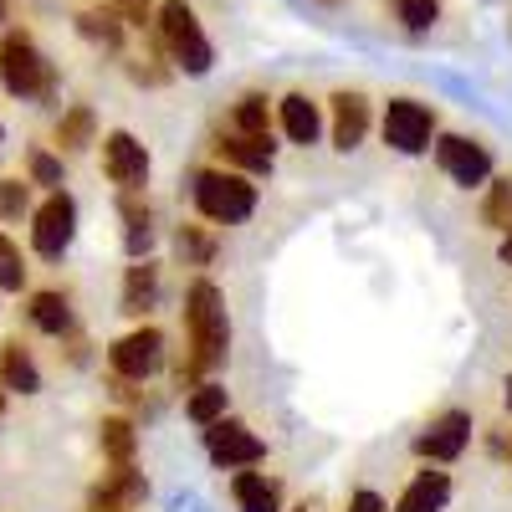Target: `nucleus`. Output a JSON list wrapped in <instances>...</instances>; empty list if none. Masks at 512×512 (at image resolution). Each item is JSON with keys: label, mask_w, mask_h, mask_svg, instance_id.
Instances as JSON below:
<instances>
[{"label": "nucleus", "mask_w": 512, "mask_h": 512, "mask_svg": "<svg viewBox=\"0 0 512 512\" xmlns=\"http://www.w3.org/2000/svg\"><path fill=\"white\" fill-rule=\"evenodd\" d=\"M185 333H190V364L195 369H210L226 359V344H231V323H226V297L216 282H195L185 292Z\"/></svg>", "instance_id": "obj_1"}, {"label": "nucleus", "mask_w": 512, "mask_h": 512, "mask_svg": "<svg viewBox=\"0 0 512 512\" xmlns=\"http://www.w3.org/2000/svg\"><path fill=\"white\" fill-rule=\"evenodd\" d=\"M195 205H200L205 221L236 226L256 210V185H246V175H231V169H200L195 175Z\"/></svg>", "instance_id": "obj_2"}, {"label": "nucleus", "mask_w": 512, "mask_h": 512, "mask_svg": "<svg viewBox=\"0 0 512 512\" xmlns=\"http://www.w3.org/2000/svg\"><path fill=\"white\" fill-rule=\"evenodd\" d=\"M0 82H6V93L16 98H52L57 77H52V62L36 52L31 36H6L0 41Z\"/></svg>", "instance_id": "obj_3"}, {"label": "nucleus", "mask_w": 512, "mask_h": 512, "mask_svg": "<svg viewBox=\"0 0 512 512\" xmlns=\"http://www.w3.org/2000/svg\"><path fill=\"white\" fill-rule=\"evenodd\" d=\"M159 31H164V47H169V57H175L190 77H205L210 72V41H205V31H200V21H195V11L185 6V0H164L159 6Z\"/></svg>", "instance_id": "obj_4"}, {"label": "nucleus", "mask_w": 512, "mask_h": 512, "mask_svg": "<svg viewBox=\"0 0 512 512\" xmlns=\"http://www.w3.org/2000/svg\"><path fill=\"white\" fill-rule=\"evenodd\" d=\"M431 108L415 103V98H395L390 108H384V144L400 149V154H420V149H431Z\"/></svg>", "instance_id": "obj_5"}, {"label": "nucleus", "mask_w": 512, "mask_h": 512, "mask_svg": "<svg viewBox=\"0 0 512 512\" xmlns=\"http://www.w3.org/2000/svg\"><path fill=\"white\" fill-rule=\"evenodd\" d=\"M108 364H113L118 379H149V374L164 364V333H159V328L123 333L118 344L108 349Z\"/></svg>", "instance_id": "obj_6"}, {"label": "nucleus", "mask_w": 512, "mask_h": 512, "mask_svg": "<svg viewBox=\"0 0 512 512\" xmlns=\"http://www.w3.org/2000/svg\"><path fill=\"white\" fill-rule=\"evenodd\" d=\"M72 236H77V205H72V195H52L47 205L36 210V226H31V246L47 256V262H57V256L72 246Z\"/></svg>", "instance_id": "obj_7"}, {"label": "nucleus", "mask_w": 512, "mask_h": 512, "mask_svg": "<svg viewBox=\"0 0 512 512\" xmlns=\"http://www.w3.org/2000/svg\"><path fill=\"white\" fill-rule=\"evenodd\" d=\"M436 164L446 169L456 185H482V180L492 175V154H487L477 139H466V134L436 139Z\"/></svg>", "instance_id": "obj_8"}, {"label": "nucleus", "mask_w": 512, "mask_h": 512, "mask_svg": "<svg viewBox=\"0 0 512 512\" xmlns=\"http://www.w3.org/2000/svg\"><path fill=\"white\" fill-rule=\"evenodd\" d=\"M103 169H108V180L118 185V190H128L134 195L144 180H149V154H144V144L134 139V134H108L103 139Z\"/></svg>", "instance_id": "obj_9"}, {"label": "nucleus", "mask_w": 512, "mask_h": 512, "mask_svg": "<svg viewBox=\"0 0 512 512\" xmlns=\"http://www.w3.org/2000/svg\"><path fill=\"white\" fill-rule=\"evenodd\" d=\"M205 451L216 466H251V461H262L267 446L256 441L241 420H216V425H205Z\"/></svg>", "instance_id": "obj_10"}, {"label": "nucleus", "mask_w": 512, "mask_h": 512, "mask_svg": "<svg viewBox=\"0 0 512 512\" xmlns=\"http://www.w3.org/2000/svg\"><path fill=\"white\" fill-rule=\"evenodd\" d=\"M466 441H472V415H461V410H446L441 420H431V431L415 436V451L425 461H456L466 451Z\"/></svg>", "instance_id": "obj_11"}, {"label": "nucleus", "mask_w": 512, "mask_h": 512, "mask_svg": "<svg viewBox=\"0 0 512 512\" xmlns=\"http://www.w3.org/2000/svg\"><path fill=\"white\" fill-rule=\"evenodd\" d=\"M144 477L134 472V466H113V472L98 482V492H93V502H88V512H134L139 502H144Z\"/></svg>", "instance_id": "obj_12"}, {"label": "nucleus", "mask_w": 512, "mask_h": 512, "mask_svg": "<svg viewBox=\"0 0 512 512\" xmlns=\"http://www.w3.org/2000/svg\"><path fill=\"white\" fill-rule=\"evenodd\" d=\"M364 134H369V103L359 93H338L333 98V144L349 154L364 144Z\"/></svg>", "instance_id": "obj_13"}, {"label": "nucleus", "mask_w": 512, "mask_h": 512, "mask_svg": "<svg viewBox=\"0 0 512 512\" xmlns=\"http://www.w3.org/2000/svg\"><path fill=\"white\" fill-rule=\"evenodd\" d=\"M446 497H451V477H446V472H420V477L400 492V502H395L390 512H441Z\"/></svg>", "instance_id": "obj_14"}, {"label": "nucleus", "mask_w": 512, "mask_h": 512, "mask_svg": "<svg viewBox=\"0 0 512 512\" xmlns=\"http://www.w3.org/2000/svg\"><path fill=\"white\" fill-rule=\"evenodd\" d=\"M318 128H323V118H318V103L313 98H303V93L282 98V134L292 144H318Z\"/></svg>", "instance_id": "obj_15"}, {"label": "nucleus", "mask_w": 512, "mask_h": 512, "mask_svg": "<svg viewBox=\"0 0 512 512\" xmlns=\"http://www.w3.org/2000/svg\"><path fill=\"white\" fill-rule=\"evenodd\" d=\"M231 164H241V169H251V175H262V169H272V139H251V134H231L216 144Z\"/></svg>", "instance_id": "obj_16"}, {"label": "nucleus", "mask_w": 512, "mask_h": 512, "mask_svg": "<svg viewBox=\"0 0 512 512\" xmlns=\"http://www.w3.org/2000/svg\"><path fill=\"white\" fill-rule=\"evenodd\" d=\"M0 384H6V390H21V395H31L41 384V374H36V364H31V354L21 344L0 349Z\"/></svg>", "instance_id": "obj_17"}, {"label": "nucleus", "mask_w": 512, "mask_h": 512, "mask_svg": "<svg viewBox=\"0 0 512 512\" xmlns=\"http://www.w3.org/2000/svg\"><path fill=\"white\" fill-rule=\"evenodd\" d=\"M154 292H159V267H154V262L128 267V282H123V313H144V308H154Z\"/></svg>", "instance_id": "obj_18"}, {"label": "nucleus", "mask_w": 512, "mask_h": 512, "mask_svg": "<svg viewBox=\"0 0 512 512\" xmlns=\"http://www.w3.org/2000/svg\"><path fill=\"white\" fill-rule=\"evenodd\" d=\"M123 246H128V256H134V262H139V256L149 251V241H154V226H149V205H139L134 195H128L123 190Z\"/></svg>", "instance_id": "obj_19"}, {"label": "nucleus", "mask_w": 512, "mask_h": 512, "mask_svg": "<svg viewBox=\"0 0 512 512\" xmlns=\"http://www.w3.org/2000/svg\"><path fill=\"white\" fill-rule=\"evenodd\" d=\"M31 323H36L41 333H67V328H72L67 297H62V292H36V297H31Z\"/></svg>", "instance_id": "obj_20"}, {"label": "nucleus", "mask_w": 512, "mask_h": 512, "mask_svg": "<svg viewBox=\"0 0 512 512\" xmlns=\"http://www.w3.org/2000/svg\"><path fill=\"white\" fill-rule=\"evenodd\" d=\"M236 502H241V512H282L277 507V487L267 477H256V472L236 477Z\"/></svg>", "instance_id": "obj_21"}, {"label": "nucleus", "mask_w": 512, "mask_h": 512, "mask_svg": "<svg viewBox=\"0 0 512 512\" xmlns=\"http://www.w3.org/2000/svg\"><path fill=\"white\" fill-rule=\"evenodd\" d=\"M236 134H251V139H267L272 134V113H267V98L262 93H246L236 103Z\"/></svg>", "instance_id": "obj_22"}, {"label": "nucleus", "mask_w": 512, "mask_h": 512, "mask_svg": "<svg viewBox=\"0 0 512 512\" xmlns=\"http://www.w3.org/2000/svg\"><path fill=\"white\" fill-rule=\"evenodd\" d=\"M88 139H93V108H67L62 113V123H57V149H88Z\"/></svg>", "instance_id": "obj_23"}, {"label": "nucleus", "mask_w": 512, "mask_h": 512, "mask_svg": "<svg viewBox=\"0 0 512 512\" xmlns=\"http://www.w3.org/2000/svg\"><path fill=\"white\" fill-rule=\"evenodd\" d=\"M134 446H139V436H134V425H128L123 415L103 420V451L113 456V466H128V461H134Z\"/></svg>", "instance_id": "obj_24"}, {"label": "nucleus", "mask_w": 512, "mask_h": 512, "mask_svg": "<svg viewBox=\"0 0 512 512\" xmlns=\"http://www.w3.org/2000/svg\"><path fill=\"white\" fill-rule=\"evenodd\" d=\"M185 410H190L195 425H216V420H226V390H221V384H200Z\"/></svg>", "instance_id": "obj_25"}, {"label": "nucleus", "mask_w": 512, "mask_h": 512, "mask_svg": "<svg viewBox=\"0 0 512 512\" xmlns=\"http://www.w3.org/2000/svg\"><path fill=\"white\" fill-rule=\"evenodd\" d=\"M77 26H82V36L103 41V47H118V41H123V26H118V16H113V11H108V16H98V11H82V16H77Z\"/></svg>", "instance_id": "obj_26"}, {"label": "nucleus", "mask_w": 512, "mask_h": 512, "mask_svg": "<svg viewBox=\"0 0 512 512\" xmlns=\"http://www.w3.org/2000/svg\"><path fill=\"white\" fill-rule=\"evenodd\" d=\"M395 16H400L410 31H425V26H436L441 0H395Z\"/></svg>", "instance_id": "obj_27"}, {"label": "nucleus", "mask_w": 512, "mask_h": 512, "mask_svg": "<svg viewBox=\"0 0 512 512\" xmlns=\"http://www.w3.org/2000/svg\"><path fill=\"white\" fill-rule=\"evenodd\" d=\"M21 282H26V262H21V251H16V241H11V236H0V287H6V292H21Z\"/></svg>", "instance_id": "obj_28"}, {"label": "nucleus", "mask_w": 512, "mask_h": 512, "mask_svg": "<svg viewBox=\"0 0 512 512\" xmlns=\"http://www.w3.org/2000/svg\"><path fill=\"white\" fill-rule=\"evenodd\" d=\"M31 205V185L21 180H0V221H21Z\"/></svg>", "instance_id": "obj_29"}, {"label": "nucleus", "mask_w": 512, "mask_h": 512, "mask_svg": "<svg viewBox=\"0 0 512 512\" xmlns=\"http://www.w3.org/2000/svg\"><path fill=\"white\" fill-rule=\"evenodd\" d=\"M487 226H512V180H497V185H492V200H487Z\"/></svg>", "instance_id": "obj_30"}, {"label": "nucleus", "mask_w": 512, "mask_h": 512, "mask_svg": "<svg viewBox=\"0 0 512 512\" xmlns=\"http://www.w3.org/2000/svg\"><path fill=\"white\" fill-rule=\"evenodd\" d=\"M180 256H190V262H210V236L195 231V226H185L180 231Z\"/></svg>", "instance_id": "obj_31"}, {"label": "nucleus", "mask_w": 512, "mask_h": 512, "mask_svg": "<svg viewBox=\"0 0 512 512\" xmlns=\"http://www.w3.org/2000/svg\"><path fill=\"white\" fill-rule=\"evenodd\" d=\"M31 180H36V185H62V164H57L52 154L36 149V154H31Z\"/></svg>", "instance_id": "obj_32"}, {"label": "nucleus", "mask_w": 512, "mask_h": 512, "mask_svg": "<svg viewBox=\"0 0 512 512\" xmlns=\"http://www.w3.org/2000/svg\"><path fill=\"white\" fill-rule=\"evenodd\" d=\"M118 11H123L128 26H144L149 21V0H118Z\"/></svg>", "instance_id": "obj_33"}, {"label": "nucleus", "mask_w": 512, "mask_h": 512, "mask_svg": "<svg viewBox=\"0 0 512 512\" xmlns=\"http://www.w3.org/2000/svg\"><path fill=\"white\" fill-rule=\"evenodd\" d=\"M349 512H384V502H379L374 492H354V497H349Z\"/></svg>", "instance_id": "obj_34"}, {"label": "nucleus", "mask_w": 512, "mask_h": 512, "mask_svg": "<svg viewBox=\"0 0 512 512\" xmlns=\"http://www.w3.org/2000/svg\"><path fill=\"white\" fill-rule=\"evenodd\" d=\"M502 262L512 267V226H507V241H502Z\"/></svg>", "instance_id": "obj_35"}, {"label": "nucleus", "mask_w": 512, "mask_h": 512, "mask_svg": "<svg viewBox=\"0 0 512 512\" xmlns=\"http://www.w3.org/2000/svg\"><path fill=\"white\" fill-rule=\"evenodd\" d=\"M507 410H512V374H507Z\"/></svg>", "instance_id": "obj_36"}, {"label": "nucleus", "mask_w": 512, "mask_h": 512, "mask_svg": "<svg viewBox=\"0 0 512 512\" xmlns=\"http://www.w3.org/2000/svg\"><path fill=\"white\" fill-rule=\"evenodd\" d=\"M0 21H6V6H0Z\"/></svg>", "instance_id": "obj_37"}, {"label": "nucleus", "mask_w": 512, "mask_h": 512, "mask_svg": "<svg viewBox=\"0 0 512 512\" xmlns=\"http://www.w3.org/2000/svg\"><path fill=\"white\" fill-rule=\"evenodd\" d=\"M0 410H6V400H0Z\"/></svg>", "instance_id": "obj_38"}, {"label": "nucleus", "mask_w": 512, "mask_h": 512, "mask_svg": "<svg viewBox=\"0 0 512 512\" xmlns=\"http://www.w3.org/2000/svg\"><path fill=\"white\" fill-rule=\"evenodd\" d=\"M303 512H308V507H303Z\"/></svg>", "instance_id": "obj_39"}]
</instances>
